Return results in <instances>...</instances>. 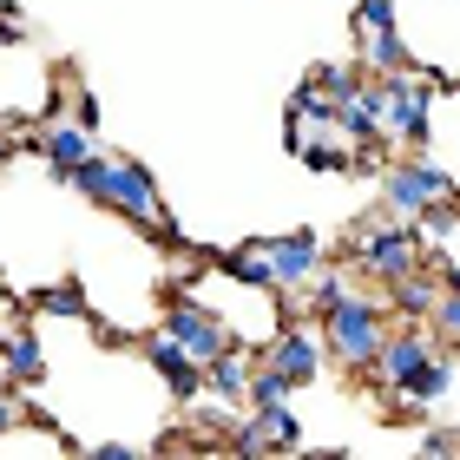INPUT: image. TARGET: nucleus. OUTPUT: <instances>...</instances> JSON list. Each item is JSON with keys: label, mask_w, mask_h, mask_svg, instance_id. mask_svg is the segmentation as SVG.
I'll return each mask as SVG.
<instances>
[{"label": "nucleus", "mask_w": 460, "mask_h": 460, "mask_svg": "<svg viewBox=\"0 0 460 460\" xmlns=\"http://www.w3.org/2000/svg\"><path fill=\"white\" fill-rule=\"evenodd\" d=\"M66 184H79V191H86L93 204H106V211L132 217L138 230H172L164 198H158V184H152V172H145L138 158H99V152H93Z\"/></svg>", "instance_id": "nucleus-1"}, {"label": "nucleus", "mask_w": 460, "mask_h": 460, "mask_svg": "<svg viewBox=\"0 0 460 460\" xmlns=\"http://www.w3.org/2000/svg\"><path fill=\"white\" fill-rule=\"evenodd\" d=\"M382 342H388V296H355L349 289L323 316V349H329V362L349 368V375H368Z\"/></svg>", "instance_id": "nucleus-2"}, {"label": "nucleus", "mask_w": 460, "mask_h": 460, "mask_svg": "<svg viewBox=\"0 0 460 460\" xmlns=\"http://www.w3.org/2000/svg\"><path fill=\"white\" fill-rule=\"evenodd\" d=\"M368 99H375V119H382V138L388 152H421L428 145V73H368Z\"/></svg>", "instance_id": "nucleus-3"}, {"label": "nucleus", "mask_w": 460, "mask_h": 460, "mask_svg": "<svg viewBox=\"0 0 460 460\" xmlns=\"http://www.w3.org/2000/svg\"><path fill=\"white\" fill-rule=\"evenodd\" d=\"M421 263H428V243L408 217L375 211L355 230V270H362L368 283H394V277H408V270H421Z\"/></svg>", "instance_id": "nucleus-4"}, {"label": "nucleus", "mask_w": 460, "mask_h": 460, "mask_svg": "<svg viewBox=\"0 0 460 460\" xmlns=\"http://www.w3.org/2000/svg\"><path fill=\"white\" fill-rule=\"evenodd\" d=\"M454 191V178L441 172V158H428V152H408V158H394L382 164V211L388 217H421L434 198H447Z\"/></svg>", "instance_id": "nucleus-5"}, {"label": "nucleus", "mask_w": 460, "mask_h": 460, "mask_svg": "<svg viewBox=\"0 0 460 460\" xmlns=\"http://www.w3.org/2000/svg\"><path fill=\"white\" fill-rule=\"evenodd\" d=\"M230 454H296L303 447V421L289 402H250V421H230L224 434Z\"/></svg>", "instance_id": "nucleus-6"}, {"label": "nucleus", "mask_w": 460, "mask_h": 460, "mask_svg": "<svg viewBox=\"0 0 460 460\" xmlns=\"http://www.w3.org/2000/svg\"><path fill=\"white\" fill-rule=\"evenodd\" d=\"M323 362H329L323 329H309V323H283L277 336H270V349H263V368H277L289 388H309L323 375Z\"/></svg>", "instance_id": "nucleus-7"}, {"label": "nucleus", "mask_w": 460, "mask_h": 460, "mask_svg": "<svg viewBox=\"0 0 460 460\" xmlns=\"http://www.w3.org/2000/svg\"><path fill=\"white\" fill-rule=\"evenodd\" d=\"M434 349H447L441 336H434V323H428V329H421V323H414V329H388V342H382V355H375L368 375L382 382V394H402L414 375H421V362H428Z\"/></svg>", "instance_id": "nucleus-8"}, {"label": "nucleus", "mask_w": 460, "mask_h": 460, "mask_svg": "<svg viewBox=\"0 0 460 460\" xmlns=\"http://www.w3.org/2000/svg\"><path fill=\"white\" fill-rule=\"evenodd\" d=\"M164 336L184 342V349L198 355V362H211V355H224V349H230L224 316H217V309H204V303H191V296H178L172 309H164Z\"/></svg>", "instance_id": "nucleus-9"}, {"label": "nucleus", "mask_w": 460, "mask_h": 460, "mask_svg": "<svg viewBox=\"0 0 460 460\" xmlns=\"http://www.w3.org/2000/svg\"><path fill=\"white\" fill-rule=\"evenodd\" d=\"M145 362H152V375L178 394V402H198V394H204V362H198V355L184 349V342H172L164 329H158L152 342H145Z\"/></svg>", "instance_id": "nucleus-10"}, {"label": "nucleus", "mask_w": 460, "mask_h": 460, "mask_svg": "<svg viewBox=\"0 0 460 460\" xmlns=\"http://www.w3.org/2000/svg\"><path fill=\"white\" fill-rule=\"evenodd\" d=\"M270 263H277V296H283V289H303L323 270V243L309 237V230H296V237H270Z\"/></svg>", "instance_id": "nucleus-11"}, {"label": "nucleus", "mask_w": 460, "mask_h": 460, "mask_svg": "<svg viewBox=\"0 0 460 460\" xmlns=\"http://www.w3.org/2000/svg\"><path fill=\"white\" fill-rule=\"evenodd\" d=\"M382 296H388V316H402V323H428L434 296H441V277H434V270L421 263V270H408V277L382 283Z\"/></svg>", "instance_id": "nucleus-12"}, {"label": "nucleus", "mask_w": 460, "mask_h": 460, "mask_svg": "<svg viewBox=\"0 0 460 460\" xmlns=\"http://www.w3.org/2000/svg\"><path fill=\"white\" fill-rule=\"evenodd\" d=\"M250 355L230 342L224 355H211V362H204V394H211V402H230V408H243L250 402Z\"/></svg>", "instance_id": "nucleus-13"}, {"label": "nucleus", "mask_w": 460, "mask_h": 460, "mask_svg": "<svg viewBox=\"0 0 460 460\" xmlns=\"http://www.w3.org/2000/svg\"><path fill=\"white\" fill-rule=\"evenodd\" d=\"M40 158L53 164V178H73L79 164L93 158V132H86V125H66V119H59L53 132H40Z\"/></svg>", "instance_id": "nucleus-14"}, {"label": "nucleus", "mask_w": 460, "mask_h": 460, "mask_svg": "<svg viewBox=\"0 0 460 460\" xmlns=\"http://www.w3.org/2000/svg\"><path fill=\"white\" fill-rule=\"evenodd\" d=\"M362 73H414L408 40L394 33V27H375V33H362Z\"/></svg>", "instance_id": "nucleus-15"}, {"label": "nucleus", "mask_w": 460, "mask_h": 460, "mask_svg": "<svg viewBox=\"0 0 460 460\" xmlns=\"http://www.w3.org/2000/svg\"><path fill=\"white\" fill-rule=\"evenodd\" d=\"M224 277H237V283H250V289H277V263H270V237L263 243H237L224 257Z\"/></svg>", "instance_id": "nucleus-16"}, {"label": "nucleus", "mask_w": 460, "mask_h": 460, "mask_svg": "<svg viewBox=\"0 0 460 460\" xmlns=\"http://www.w3.org/2000/svg\"><path fill=\"white\" fill-rule=\"evenodd\" d=\"M349 289H355V283H349V270H336V263H323V270H316V277H309V283H303V309H309V316H316V323H323V316H329V309H336V303L349 296Z\"/></svg>", "instance_id": "nucleus-17"}, {"label": "nucleus", "mask_w": 460, "mask_h": 460, "mask_svg": "<svg viewBox=\"0 0 460 460\" xmlns=\"http://www.w3.org/2000/svg\"><path fill=\"white\" fill-rule=\"evenodd\" d=\"M454 224H460V211H454V198H434L421 217H414V230H421V243L434 250L441 237H454Z\"/></svg>", "instance_id": "nucleus-18"}, {"label": "nucleus", "mask_w": 460, "mask_h": 460, "mask_svg": "<svg viewBox=\"0 0 460 460\" xmlns=\"http://www.w3.org/2000/svg\"><path fill=\"white\" fill-rule=\"evenodd\" d=\"M428 323H434V336H441V342H460V289H441V296H434Z\"/></svg>", "instance_id": "nucleus-19"}, {"label": "nucleus", "mask_w": 460, "mask_h": 460, "mask_svg": "<svg viewBox=\"0 0 460 460\" xmlns=\"http://www.w3.org/2000/svg\"><path fill=\"white\" fill-rule=\"evenodd\" d=\"M289 394H296V388H289L277 368H263V362L250 368V402H289Z\"/></svg>", "instance_id": "nucleus-20"}, {"label": "nucleus", "mask_w": 460, "mask_h": 460, "mask_svg": "<svg viewBox=\"0 0 460 460\" xmlns=\"http://www.w3.org/2000/svg\"><path fill=\"white\" fill-rule=\"evenodd\" d=\"M375 27H394V0H355V33H375Z\"/></svg>", "instance_id": "nucleus-21"}, {"label": "nucleus", "mask_w": 460, "mask_h": 460, "mask_svg": "<svg viewBox=\"0 0 460 460\" xmlns=\"http://www.w3.org/2000/svg\"><path fill=\"white\" fill-rule=\"evenodd\" d=\"M40 309H59V316H86V303H79V289H47Z\"/></svg>", "instance_id": "nucleus-22"}, {"label": "nucleus", "mask_w": 460, "mask_h": 460, "mask_svg": "<svg viewBox=\"0 0 460 460\" xmlns=\"http://www.w3.org/2000/svg\"><path fill=\"white\" fill-rule=\"evenodd\" d=\"M421 447H428V454H460V434H447V428H441V434H428Z\"/></svg>", "instance_id": "nucleus-23"}, {"label": "nucleus", "mask_w": 460, "mask_h": 460, "mask_svg": "<svg viewBox=\"0 0 460 460\" xmlns=\"http://www.w3.org/2000/svg\"><path fill=\"white\" fill-rule=\"evenodd\" d=\"M20 33H27V20H20V13H0V40H20Z\"/></svg>", "instance_id": "nucleus-24"}, {"label": "nucleus", "mask_w": 460, "mask_h": 460, "mask_svg": "<svg viewBox=\"0 0 460 460\" xmlns=\"http://www.w3.org/2000/svg\"><path fill=\"white\" fill-rule=\"evenodd\" d=\"M13 421H20V408L7 402V394H0V434H13Z\"/></svg>", "instance_id": "nucleus-25"}, {"label": "nucleus", "mask_w": 460, "mask_h": 460, "mask_svg": "<svg viewBox=\"0 0 460 460\" xmlns=\"http://www.w3.org/2000/svg\"><path fill=\"white\" fill-rule=\"evenodd\" d=\"M447 198H454V211H460V184H454V191H447Z\"/></svg>", "instance_id": "nucleus-26"}, {"label": "nucleus", "mask_w": 460, "mask_h": 460, "mask_svg": "<svg viewBox=\"0 0 460 460\" xmlns=\"http://www.w3.org/2000/svg\"><path fill=\"white\" fill-rule=\"evenodd\" d=\"M0 309H7V283H0Z\"/></svg>", "instance_id": "nucleus-27"}, {"label": "nucleus", "mask_w": 460, "mask_h": 460, "mask_svg": "<svg viewBox=\"0 0 460 460\" xmlns=\"http://www.w3.org/2000/svg\"><path fill=\"white\" fill-rule=\"evenodd\" d=\"M454 355H460V342H454Z\"/></svg>", "instance_id": "nucleus-28"}]
</instances>
